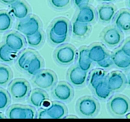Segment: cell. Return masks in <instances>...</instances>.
<instances>
[{
	"label": "cell",
	"instance_id": "cell-8",
	"mask_svg": "<svg viewBox=\"0 0 130 122\" xmlns=\"http://www.w3.org/2000/svg\"><path fill=\"white\" fill-rule=\"evenodd\" d=\"M37 113L36 108L31 105L14 104L7 109L6 116L10 119H34Z\"/></svg>",
	"mask_w": 130,
	"mask_h": 122
},
{
	"label": "cell",
	"instance_id": "cell-7",
	"mask_svg": "<svg viewBox=\"0 0 130 122\" xmlns=\"http://www.w3.org/2000/svg\"><path fill=\"white\" fill-rule=\"evenodd\" d=\"M42 24L40 19L36 15H30L27 18L19 21L15 29L24 36H31L42 30Z\"/></svg>",
	"mask_w": 130,
	"mask_h": 122
},
{
	"label": "cell",
	"instance_id": "cell-22",
	"mask_svg": "<svg viewBox=\"0 0 130 122\" xmlns=\"http://www.w3.org/2000/svg\"><path fill=\"white\" fill-rule=\"evenodd\" d=\"M77 65L84 71L89 72L92 66V62L88 55V48L82 47L77 51Z\"/></svg>",
	"mask_w": 130,
	"mask_h": 122
},
{
	"label": "cell",
	"instance_id": "cell-20",
	"mask_svg": "<svg viewBox=\"0 0 130 122\" xmlns=\"http://www.w3.org/2000/svg\"><path fill=\"white\" fill-rule=\"evenodd\" d=\"M114 26L122 32L130 31V11L121 10L116 13L113 19Z\"/></svg>",
	"mask_w": 130,
	"mask_h": 122
},
{
	"label": "cell",
	"instance_id": "cell-26",
	"mask_svg": "<svg viewBox=\"0 0 130 122\" xmlns=\"http://www.w3.org/2000/svg\"><path fill=\"white\" fill-rule=\"evenodd\" d=\"M92 90L95 97L102 101L108 100L113 93L107 85L105 81L99 83L94 88H92Z\"/></svg>",
	"mask_w": 130,
	"mask_h": 122
},
{
	"label": "cell",
	"instance_id": "cell-33",
	"mask_svg": "<svg viewBox=\"0 0 130 122\" xmlns=\"http://www.w3.org/2000/svg\"><path fill=\"white\" fill-rule=\"evenodd\" d=\"M48 39L50 43L53 45L59 46L61 45H63L66 43V42L68 41V37L69 36H64V37H59L54 34L53 33H51V31H48Z\"/></svg>",
	"mask_w": 130,
	"mask_h": 122
},
{
	"label": "cell",
	"instance_id": "cell-1",
	"mask_svg": "<svg viewBox=\"0 0 130 122\" xmlns=\"http://www.w3.org/2000/svg\"><path fill=\"white\" fill-rule=\"evenodd\" d=\"M100 109V105L97 99L89 95L80 97L76 104L77 113L82 118H94L99 113Z\"/></svg>",
	"mask_w": 130,
	"mask_h": 122
},
{
	"label": "cell",
	"instance_id": "cell-27",
	"mask_svg": "<svg viewBox=\"0 0 130 122\" xmlns=\"http://www.w3.org/2000/svg\"><path fill=\"white\" fill-rule=\"evenodd\" d=\"M18 53L12 51L7 45L3 43H0V61L6 64L12 63L18 57Z\"/></svg>",
	"mask_w": 130,
	"mask_h": 122
},
{
	"label": "cell",
	"instance_id": "cell-5",
	"mask_svg": "<svg viewBox=\"0 0 130 122\" xmlns=\"http://www.w3.org/2000/svg\"><path fill=\"white\" fill-rule=\"evenodd\" d=\"M77 50L72 45L64 43L59 45L54 52V58L58 64L69 66L77 60Z\"/></svg>",
	"mask_w": 130,
	"mask_h": 122
},
{
	"label": "cell",
	"instance_id": "cell-41",
	"mask_svg": "<svg viewBox=\"0 0 130 122\" xmlns=\"http://www.w3.org/2000/svg\"><path fill=\"white\" fill-rule=\"evenodd\" d=\"M77 118V116H73V115H70V116H66L64 117V118Z\"/></svg>",
	"mask_w": 130,
	"mask_h": 122
},
{
	"label": "cell",
	"instance_id": "cell-23",
	"mask_svg": "<svg viewBox=\"0 0 130 122\" xmlns=\"http://www.w3.org/2000/svg\"><path fill=\"white\" fill-rule=\"evenodd\" d=\"M91 26L89 24L82 23L73 20L71 24V33L74 38H84L89 34Z\"/></svg>",
	"mask_w": 130,
	"mask_h": 122
},
{
	"label": "cell",
	"instance_id": "cell-6",
	"mask_svg": "<svg viewBox=\"0 0 130 122\" xmlns=\"http://www.w3.org/2000/svg\"><path fill=\"white\" fill-rule=\"evenodd\" d=\"M31 81L32 85L37 88L44 90H50L57 83V76L51 69H42L33 76Z\"/></svg>",
	"mask_w": 130,
	"mask_h": 122
},
{
	"label": "cell",
	"instance_id": "cell-31",
	"mask_svg": "<svg viewBox=\"0 0 130 122\" xmlns=\"http://www.w3.org/2000/svg\"><path fill=\"white\" fill-rule=\"evenodd\" d=\"M13 78V73L8 66L0 64V87L8 85Z\"/></svg>",
	"mask_w": 130,
	"mask_h": 122
},
{
	"label": "cell",
	"instance_id": "cell-15",
	"mask_svg": "<svg viewBox=\"0 0 130 122\" xmlns=\"http://www.w3.org/2000/svg\"><path fill=\"white\" fill-rule=\"evenodd\" d=\"M49 100L48 95L45 90L39 88H36L31 91L29 95L27 97L29 104L36 109H40L43 106L45 103Z\"/></svg>",
	"mask_w": 130,
	"mask_h": 122
},
{
	"label": "cell",
	"instance_id": "cell-38",
	"mask_svg": "<svg viewBox=\"0 0 130 122\" xmlns=\"http://www.w3.org/2000/svg\"><path fill=\"white\" fill-rule=\"evenodd\" d=\"M124 76L126 77V84L130 86V67L127 68V69H125Z\"/></svg>",
	"mask_w": 130,
	"mask_h": 122
},
{
	"label": "cell",
	"instance_id": "cell-12",
	"mask_svg": "<svg viewBox=\"0 0 130 122\" xmlns=\"http://www.w3.org/2000/svg\"><path fill=\"white\" fill-rule=\"evenodd\" d=\"M3 40L7 47L16 53L22 52L27 45L25 36L19 32L11 31L7 33Z\"/></svg>",
	"mask_w": 130,
	"mask_h": 122
},
{
	"label": "cell",
	"instance_id": "cell-42",
	"mask_svg": "<svg viewBox=\"0 0 130 122\" xmlns=\"http://www.w3.org/2000/svg\"><path fill=\"white\" fill-rule=\"evenodd\" d=\"M7 117L2 113V112H0V119H3V118H6Z\"/></svg>",
	"mask_w": 130,
	"mask_h": 122
},
{
	"label": "cell",
	"instance_id": "cell-24",
	"mask_svg": "<svg viewBox=\"0 0 130 122\" xmlns=\"http://www.w3.org/2000/svg\"><path fill=\"white\" fill-rule=\"evenodd\" d=\"M44 68V61L42 57L37 53L32 56L24 72L30 76H35L38 72L43 69Z\"/></svg>",
	"mask_w": 130,
	"mask_h": 122
},
{
	"label": "cell",
	"instance_id": "cell-36",
	"mask_svg": "<svg viewBox=\"0 0 130 122\" xmlns=\"http://www.w3.org/2000/svg\"><path fill=\"white\" fill-rule=\"evenodd\" d=\"M120 48L126 55L130 57V38H127L124 41Z\"/></svg>",
	"mask_w": 130,
	"mask_h": 122
},
{
	"label": "cell",
	"instance_id": "cell-2",
	"mask_svg": "<svg viewBox=\"0 0 130 122\" xmlns=\"http://www.w3.org/2000/svg\"><path fill=\"white\" fill-rule=\"evenodd\" d=\"M107 108L113 116H125L130 112V100L123 95H113L108 100Z\"/></svg>",
	"mask_w": 130,
	"mask_h": 122
},
{
	"label": "cell",
	"instance_id": "cell-17",
	"mask_svg": "<svg viewBox=\"0 0 130 122\" xmlns=\"http://www.w3.org/2000/svg\"><path fill=\"white\" fill-rule=\"evenodd\" d=\"M10 6L11 15L18 21L24 19L31 14L29 7L22 0H17Z\"/></svg>",
	"mask_w": 130,
	"mask_h": 122
},
{
	"label": "cell",
	"instance_id": "cell-30",
	"mask_svg": "<svg viewBox=\"0 0 130 122\" xmlns=\"http://www.w3.org/2000/svg\"><path fill=\"white\" fill-rule=\"evenodd\" d=\"M26 44L31 48H38L43 45L45 36L42 30L31 36H25Z\"/></svg>",
	"mask_w": 130,
	"mask_h": 122
},
{
	"label": "cell",
	"instance_id": "cell-43",
	"mask_svg": "<svg viewBox=\"0 0 130 122\" xmlns=\"http://www.w3.org/2000/svg\"><path fill=\"white\" fill-rule=\"evenodd\" d=\"M128 5H129V7L130 8V0H128Z\"/></svg>",
	"mask_w": 130,
	"mask_h": 122
},
{
	"label": "cell",
	"instance_id": "cell-35",
	"mask_svg": "<svg viewBox=\"0 0 130 122\" xmlns=\"http://www.w3.org/2000/svg\"><path fill=\"white\" fill-rule=\"evenodd\" d=\"M96 64H97V66L99 67V68L103 69H108V68H111L112 66H113V64L112 58H111L110 54L107 58H105L104 60H103L100 62V63H98Z\"/></svg>",
	"mask_w": 130,
	"mask_h": 122
},
{
	"label": "cell",
	"instance_id": "cell-39",
	"mask_svg": "<svg viewBox=\"0 0 130 122\" xmlns=\"http://www.w3.org/2000/svg\"><path fill=\"white\" fill-rule=\"evenodd\" d=\"M17 1V0H0V2L5 5H11Z\"/></svg>",
	"mask_w": 130,
	"mask_h": 122
},
{
	"label": "cell",
	"instance_id": "cell-28",
	"mask_svg": "<svg viewBox=\"0 0 130 122\" xmlns=\"http://www.w3.org/2000/svg\"><path fill=\"white\" fill-rule=\"evenodd\" d=\"M13 24V16L6 10L0 11V33L9 31Z\"/></svg>",
	"mask_w": 130,
	"mask_h": 122
},
{
	"label": "cell",
	"instance_id": "cell-16",
	"mask_svg": "<svg viewBox=\"0 0 130 122\" xmlns=\"http://www.w3.org/2000/svg\"><path fill=\"white\" fill-rule=\"evenodd\" d=\"M87 48L90 59L96 64L104 60L110 55L105 46L100 43H94Z\"/></svg>",
	"mask_w": 130,
	"mask_h": 122
},
{
	"label": "cell",
	"instance_id": "cell-18",
	"mask_svg": "<svg viewBox=\"0 0 130 122\" xmlns=\"http://www.w3.org/2000/svg\"><path fill=\"white\" fill-rule=\"evenodd\" d=\"M116 8L114 6L105 4L98 7L96 10L98 19L103 23H109L113 21L116 15Z\"/></svg>",
	"mask_w": 130,
	"mask_h": 122
},
{
	"label": "cell",
	"instance_id": "cell-4",
	"mask_svg": "<svg viewBox=\"0 0 130 122\" xmlns=\"http://www.w3.org/2000/svg\"><path fill=\"white\" fill-rule=\"evenodd\" d=\"M68 108L64 103L54 101L45 108H40L37 113V118L40 119H61L68 114Z\"/></svg>",
	"mask_w": 130,
	"mask_h": 122
},
{
	"label": "cell",
	"instance_id": "cell-11",
	"mask_svg": "<svg viewBox=\"0 0 130 122\" xmlns=\"http://www.w3.org/2000/svg\"><path fill=\"white\" fill-rule=\"evenodd\" d=\"M88 72L82 70L77 65L71 67L67 71L68 83L75 88H82L87 82Z\"/></svg>",
	"mask_w": 130,
	"mask_h": 122
},
{
	"label": "cell",
	"instance_id": "cell-14",
	"mask_svg": "<svg viewBox=\"0 0 130 122\" xmlns=\"http://www.w3.org/2000/svg\"><path fill=\"white\" fill-rule=\"evenodd\" d=\"M48 31L59 37L69 36L71 33V24L66 18L59 17L52 21Z\"/></svg>",
	"mask_w": 130,
	"mask_h": 122
},
{
	"label": "cell",
	"instance_id": "cell-37",
	"mask_svg": "<svg viewBox=\"0 0 130 122\" xmlns=\"http://www.w3.org/2000/svg\"><path fill=\"white\" fill-rule=\"evenodd\" d=\"M90 0H73V4L78 9L89 5Z\"/></svg>",
	"mask_w": 130,
	"mask_h": 122
},
{
	"label": "cell",
	"instance_id": "cell-25",
	"mask_svg": "<svg viewBox=\"0 0 130 122\" xmlns=\"http://www.w3.org/2000/svg\"><path fill=\"white\" fill-rule=\"evenodd\" d=\"M107 73L102 68H96L91 71L87 78V83L91 90L96 85L104 82L107 77Z\"/></svg>",
	"mask_w": 130,
	"mask_h": 122
},
{
	"label": "cell",
	"instance_id": "cell-9",
	"mask_svg": "<svg viewBox=\"0 0 130 122\" xmlns=\"http://www.w3.org/2000/svg\"><path fill=\"white\" fill-rule=\"evenodd\" d=\"M51 94L54 99L62 103H68L73 99L74 89L73 86L67 82H60L51 90Z\"/></svg>",
	"mask_w": 130,
	"mask_h": 122
},
{
	"label": "cell",
	"instance_id": "cell-21",
	"mask_svg": "<svg viewBox=\"0 0 130 122\" xmlns=\"http://www.w3.org/2000/svg\"><path fill=\"white\" fill-rule=\"evenodd\" d=\"M110 56L113 66L116 68L125 70L130 67V57L126 55L121 48L115 50Z\"/></svg>",
	"mask_w": 130,
	"mask_h": 122
},
{
	"label": "cell",
	"instance_id": "cell-19",
	"mask_svg": "<svg viewBox=\"0 0 130 122\" xmlns=\"http://www.w3.org/2000/svg\"><path fill=\"white\" fill-rule=\"evenodd\" d=\"M97 18L95 10L91 6L87 5L78 9L75 16V21L82 23L91 24L94 22Z\"/></svg>",
	"mask_w": 130,
	"mask_h": 122
},
{
	"label": "cell",
	"instance_id": "cell-10",
	"mask_svg": "<svg viewBox=\"0 0 130 122\" xmlns=\"http://www.w3.org/2000/svg\"><path fill=\"white\" fill-rule=\"evenodd\" d=\"M100 38L103 43L109 48H116L123 40V34L116 26H108L103 30Z\"/></svg>",
	"mask_w": 130,
	"mask_h": 122
},
{
	"label": "cell",
	"instance_id": "cell-40",
	"mask_svg": "<svg viewBox=\"0 0 130 122\" xmlns=\"http://www.w3.org/2000/svg\"><path fill=\"white\" fill-rule=\"evenodd\" d=\"M99 1L103 2V3H110V2H113V0H99Z\"/></svg>",
	"mask_w": 130,
	"mask_h": 122
},
{
	"label": "cell",
	"instance_id": "cell-29",
	"mask_svg": "<svg viewBox=\"0 0 130 122\" xmlns=\"http://www.w3.org/2000/svg\"><path fill=\"white\" fill-rule=\"evenodd\" d=\"M37 52L32 50H22L17 58V66L21 70L25 71L29 62L32 56Z\"/></svg>",
	"mask_w": 130,
	"mask_h": 122
},
{
	"label": "cell",
	"instance_id": "cell-32",
	"mask_svg": "<svg viewBox=\"0 0 130 122\" xmlns=\"http://www.w3.org/2000/svg\"><path fill=\"white\" fill-rule=\"evenodd\" d=\"M11 103V97L8 91L0 88V111L8 108Z\"/></svg>",
	"mask_w": 130,
	"mask_h": 122
},
{
	"label": "cell",
	"instance_id": "cell-13",
	"mask_svg": "<svg viewBox=\"0 0 130 122\" xmlns=\"http://www.w3.org/2000/svg\"><path fill=\"white\" fill-rule=\"evenodd\" d=\"M105 82L113 92L121 91L126 85L124 74L119 71H114L107 74Z\"/></svg>",
	"mask_w": 130,
	"mask_h": 122
},
{
	"label": "cell",
	"instance_id": "cell-34",
	"mask_svg": "<svg viewBox=\"0 0 130 122\" xmlns=\"http://www.w3.org/2000/svg\"><path fill=\"white\" fill-rule=\"evenodd\" d=\"M49 2L55 9L62 10L67 8L70 5L72 0H49Z\"/></svg>",
	"mask_w": 130,
	"mask_h": 122
},
{
	"label": "cell",
	"instance_id": "cell-3",
	"mask_svg": "<svg viewBox=\"0 0 130 122\" xmlns=\"http://www.w3.org/2000/svg\"><path fill=\"white\" fill-rule=\"evenodd\" d=\"M31 91L29 83L23 78H16L8 84V93L11 98L15 101H21L27 99Z\"/></svg>",
	"mask_w": 130,
	"mask_h": 122
}]
</instances>
